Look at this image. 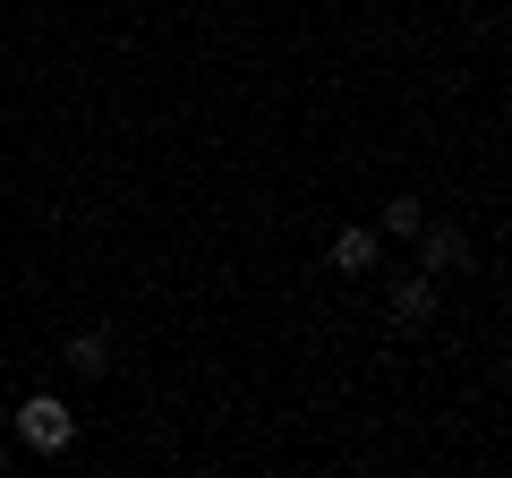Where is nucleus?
<instances>
[{
    "label": "nucleus",
    "mask_w": 512,
    "mask_h": 478,
    "mask_svg": "<svg viewBox=\"0 0 512 478\" xmlns=\"http://www.w3.org/2000/svg\"><path fill=\"white\" fill-rule=\"evenodd\" d=\"M18 444H26V453H69V444H77V419H69V402L35 393V402L18 410Z\"/></svg>",
    "instance_id": "1"
},
{
    "label": "nucleus",
    "mask_w": 512,
    "mask_h": 478,
    "mask_svg": "<svg viewBox=\"0 0 512 478\" xmlns=\"http://www.w3.org/2000/svg\"><path fill=\"white\" fill-rule=\"evenodd\" d=\"M384 257V231H342L333 239V274H376Z\"/></svg>",
    "instance_id": "2"
},
{
    "label": "nucleus",
    "mask_w": 512,
    "mask_h": 478,
    "mask_svg": "<svg viewBox=\"0 0 512 478\" xmlns=\"http://www.w3.org/2000/svg\"><path fill=\"white\" fill-rule=\"evenodd\" d=\"M410 239H419L427 274H444V265H461V231H453V222H419V231H410Z\"/></svg>",
    "instance_id": "3"
},
{
    "label": "nucleus",
    "mask_w": 512,
    "mask_h": 478,
    "mask_svg": "<svg viewBox=\"0 0 512 478\" xmlns=\"http://www.w3.org/2000/svg\"><path fill=\"white\" fill-rule=\"evenodd\" d=\"M427 316H436V282H402V291H393V325L419 333Z\"/></svg>",
    "instance_id": "4"
},
{
    "label": "nucleus",
    "mask_w": 512,
    "mask_h": 478,
    "mask_svg": "<svg viewBox=\"0 0 512 478\" xmlns=\"http://www.w3.org/2000/svg\"><path fill=\"white\" fill-rule=\"evenodd\" d=\"M69 368H77V376H103V368H111V333H103V325H86V333L69 342Z\"/></svg>",
    "instance_id": "5"
},
{
    "label": "nucleus",
    "mask_w": 512,
    "mask_h": 478,
    "mask_svg": "<svg viewBox=\"0 0 512 478\" xmlns=\"http://www.w3.org/2000/svg\"><path fill=\"white\" fill-rule=\"evenodd\" d=\"M419 222H427V205H419V197H393V205H384V231H393V239H410Z\"/></svg>",
    "instance_id": "6"
}]
</instances>
